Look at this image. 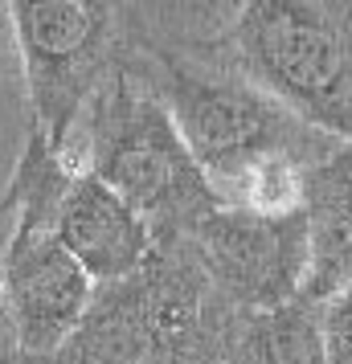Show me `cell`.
<instances>
[{"mask_svg": "<svg viewBox=\"0 0 352 364\" xmlns=\"http://www.w3.org/2000/svg\"><path fill=\"white\" fill-rule=\"evenodd\" d=\"M218 33L160 37L148 9L132 4L127 53L172 111L225 209L299 213L311 172L328 164L344 139L303 123L291 107L254 86L221 53Z\"/></svg>", "mask_w": 352, "mask_h": 364, "instance_id": "6da1fadb", "label": "cell"}, {"mask_svg": "<svg viewBox=\"0 0 352 364\" xmlns=\"http://www.w3.org/2000/svg\"><path fill=\"white\" fill-rule=\"evenodd\" d=\"M127 46H132V4H127ZM86 160L82 168L111 184L156 233L160 246H185L221 209L209 176L181 135L164 99L135 70L132 53L86 107Z\"/></svg>", "mask_w": 352, "mask_h": 364, "instance_id": "7a4b0ae2", "label": "cell"}, {"mask_svg": "<svg viewBox=\"0 0 352 364\" xmlns=\"http://www.w3.org/2000/svg\"><path fill=\"white\" fill-rule=\"evenodd\" d=\"M234 315L188 242L160 246L139 274L99 287L58 352L25 364H225Z\"/></svg>", "mask_w": 352, "mask_h": 364, "instance_id": "3957f363", "label": "cell"}, {"mask_svg": "<svg viewBox=\"0 0 352 364\" xmlns=\"http://www.w3.org/2000/svg\"><path fill=\"white\" fill-rule=\"evenodd\" d=\"M218 46L303 123L352 139V0H254L225 17Z\"/></svg>", "mask_w": 352, "mask_h": 364, "instance_id": "277c9868", "label": "cell"}, {"mask_svg": "<svg viewBox=\"0 0 352 364\" xmlns=\"http://www.w3.org/2000/svg\"><path fill=\"white\" fill-rule=\"evenodd\" d=\"M74 172L78 164H70L66 151H58L46 132L29 123L25 151L0 200V209L17 213L9 250L0 258V274L25 356L58 352L78 331L99 295V282L86 274L58 237V209L66 200Z\"/></svg>", "mask_w": 352, "mask_h": 364, "instance_id": "5b68a950", "label": "cell"}, {"mask_svg": "<svg viewBox=\"0 0 352 364\" xmlns=\"http://www.w3.org/2000/svg\"><path fill=\"white\" fill-rule=\"evenodd\" d=\"M4 17L21 53L29 123L66 151L70 132L123 62L127 4H9Z\"/></svg>", "mask_w": 352, "mask_h": 364, "instance_id": "8992f818", "label": "cell"}, {"mask_svg": "<svg viewBox=\"0 0 352 364\" xmlns=\"http://www.w3.org/2000/svg\"><path fill=\"white\" fill-rule=\"evenodd\" d=\"M193 254L234 311H274L303 295L311 274V225L299 213L225 209L193 233Z\"/></svg>", "mask_w": 352, "mask_h": 364, "instance_id": "52a82bcc", "label": "cell"}, {"mask_svg": "<svg viewBox=\"0 0 352 364\" xmlns=\"http://www.w3.org/2000/svg\"><path fill=\"white\" fill-rule=\"evenodd\" d=\"M58 237L99 287L139 274L160 250L148 221L86 168L74 172L58 209Z\"/></svg>", "mask_w": 352, "mask_h": 364, "instance_id": "ba28073f", "label": "cell"}, {"mask_svg": "<svg viewBox=\"0 0 352 364\" xmlns=\"http://www.w3.org/2000/svg\"><path fill=\"white\" fill-rule=\"evenodd\" d=\"M303 209L311 225V274L303 295L328 303L352 291V139L311 172Z\"/></svg>", "mask_w": 352, "mask_h": 364, "instance_id": "9c48e42d", "label": "cell"}, {"mask_svg": "<svg viewBox=\"0 0 352 364\" xmlns=\"http://www.w3.org/2000/svg\"><path fill=\"white\" fill-rule=\"evenodd\" d=\"M225 364H328L324 303L299 295L274 311H238Z\"/></svg>", "mask_w": 352, "mask_h": 364, "instance_id": "30bf717a", "label": "cell"}, {"mask_svg": "<svg viewBox=\"0 0 352 364\" xmlns=\"http://www.w3.org/2000/svg\"><path fill=\"white\" fill-rule=\"evenodd\" d=\"M324 352L328 364H352V291L324 303Z\"/></svg>", "mask_w": 352, "mask_h": 364, "instance_id": "8fae6325", "label": "cell"}, {"mask_svg": "<svg viewBox=\"0 0 352 364\" xmlns=\"http://www.w3.org/2000/svg\"><path fill=\"white\" fill-rule=\"evenodd\" d=\"M0 364H25V348H21V331L4 295V274H0Z\"/></svg>", "mask_w": 352, "mask_h": 364, "instance_id": "7c38bea8", "label": "cell"}]
</instances>
